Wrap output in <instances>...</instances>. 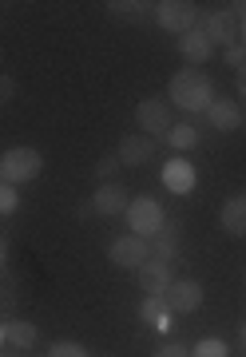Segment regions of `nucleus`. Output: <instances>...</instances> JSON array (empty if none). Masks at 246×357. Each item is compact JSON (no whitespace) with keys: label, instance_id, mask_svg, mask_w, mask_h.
Instances as JSON below:
<instances>
[{"label":"nucleus","instance_id":"obj_1","mask_svg":"<svg viewBox=\"0 0 246 357\" xmlns=\"http://www.w3.org/2000/svg\"><path fill=\"white\" fill-rule=\"evenodd\" d=\"M167 103L171 107H183L187 115H207V107L215 103V84H210L207 72L183 68L167 84Z\"/></svg>","mask_w":246,"mask_h":357},{"label":"nucleus","instance_id":"obj_2","mask_svg":"<svg viewBox=\"0 0 246 357\" xmlns=\"http://www.w3.org/2000/svg\"><path fill=\"white\" fill-rule=\"evenodd\" d=\"M40 171H44V155L36 147H8L0 155V183H8V187L32 183V178H40Z\"/></svg>","mask_w":246,"mask_h":357},{"label":"nucleus","instance_id":"obj_3","mask_svg":"<svg viewBox=\"0 0 246 357\" xmlns=\"http://www.w3.org/2000/svg\"><path fill=\"white\" fill-rule=\"evenodd\" d=\"M163 222H167V215H163V206H159L155 195H135L128 203V227L131 234H139V238H155L159 230H163Z\"/></svg>","mask_w":246,"mask_h":357},{"label":"nucleus","instance_id":"obj_4","mask_svg":"<svg viewBox=\"0 0 246 357\" xmlns=\"http://www.w3.org/2000/svg\"><path fill=\"white\" fill-rule=\"evenodd\" d=\"M199 20V8L191 0H159L155 4V24L163 32H175V36H187Z\"/></svg>","mask_w":246,"mask_h":357},{"label":"nucleus","instance_id":"obj_5","mask_svg":"<svg viewBox=\"0 0 246 357\" xmlns=\"http://www.w3.org/2000/svg\"><path fill=\"white\" fill-rule=\"evenodd\" d=\"M147 258H151V243L139 238V234H123V238H116L107 246V262L119 270H139Z\"/></svg>","mask_w":246,"mask_h":357},{"label":"nucleus","instance_id":"obj_6","mask_svg":"<svg viewBox=\"0 0 246 357\" xmlns=\"http://www.w3.org/2000/svg\"><path fill=\"white\" fill-rule=\"evenodd\" d=\"M163 306H167V314H194L203 306V282L175 278L167 286V294H163Z\"/></svg>","mask_w":246,"mask_h":357},{"label":"nucleus","instance_id":"obj_7","mask_svg":"<svg viewBox=\"0 0 246 357\" xmlns=\"http://www.w3.org/2000/svg\"><path fill=\"white\" fill-rule=\"evenodd\" d=\"M135 123H139L143 135H163V131H171V103L159 100V96L139 100V107H135Z\"/></svg>","mask_w":246,"mask_h":357},{"label":"nucleus","instance_id":"obj_8","mask_svg":"<svg viewBox=\"0 0 246 357\" xmlns=\"http://www.w3.org/2000/svg\"><path fill=\"white\" fill-rule=\"evenodd\" d=\"M135 282H139L143 298H163L167 294V286L175 278H171V262H159V258H147L139 270H135Z\"/></svg>","mask_w":246,"mask_h":357},{"label":"nucleus","instance_id":"obj_9","mask_svg":"<svg viewBox=\"0 0 246 357\" xmlns=\"http://www.w3.org/2000/svg\"><path fill=\"white\" fill-rule=\"evenodd\" d=\"M203 32H207L210 44H219V48H231V44H238V16H234L231 8L207 13V16H203Z\"/></svg>","mask_w":246,"mask_h":357},{"label":"nucleus","instance_id":"obj_10","mask_svg":"<svg viewBox=\"0 0 246 357\" xmlns=\"http://www.w3.org/2000/svg\"><path fill=\"white\" fill-rule=\"evenodd\" d=\"M128 203L131 195L123 183H100V191L91 195V211L104 218H116V215H128Z\"/></svg>","mask_w":246,"mask_h":357},{"label":"nucleus","instance_id":"obj_11","mask_svg":"<svg viewBox=\"0 0 246 357\" xmlns=\"http://www.w3.org/2000/svg\"><path fill=\"white\" fill-rule=\"evenodd\" d=\"M194 183H199V175H194L191 159L175 155V159H167V163H163V187H167L171 195H191Z\"/></svg>","mask_w":246,"mask_h":357},{"label":"nucleus","instance_id":"obj_12","mask_svg":"<svg viewBox=\"0 0 246 357\" xmlns=\"http://www.w3.org/2000/svg\"><path fill=\"white\" fill-rule=\"evenodd\" d=\"M116 155H119V163L123 167H147L151 159H155V139L151 135H123L119 139V147H116Z\"/></svg>","mask_w":246,"mask_h":357},{"label":"nucleus","instance_id":"obj_13","mask_svg":"<svg viewBox=\"0 0 246 357\" xmlns=\"http://www.w3.org/2000/svg\"><path fill=\"white\" fill-rule=\"evenodd\" d=\"M207 123L215 131H238L243 128V107L231 96H215V103L207 107Z\"/></svg>","mask_w":246,"mask_h":357},{"label":"nucleus","instance_id":"obj_14","mask_svg":"<svg viewBox=\"0 0 246 357\" xmlns=\"http://www.w3.org/2000/svg\"><path fill=\"white\" fill-rule=\"evenodd\" d=\"M179 56L191 68H199V64H207L210 56H215V44L207 40V32H203V28H191V32L179 40Z\"/></svg>","mask_w":246,"mask_h":357},{"label":"nucleus","instance_id":"obj_15","mask_svg":"<svg viewBox=\"0 0 246 357\" xmlns=\"http://www.w3.org/2000/svg\"><path fill=\"white\" fill-rule=\"evenodd\" d=\"M219 222H222V230H226L231 238H243V234H246V191L243 195H231V199L222 203Z\"/></svg>","mask_w":246,"mask_h":357},{"label":"nucleus","instance_id":"obj_16","mask_svg":"<svg viewBox=\"0 0 246 357\" xmlns=\"http://www.w3.org/2000/svg\"><path fill=\"white\" fill-rule=\"evenodd\" d=\"M151 258H159V262H175L179 258V227L175 222H163V230L151 238Z\"/></svg>","mask_w":246,"mask_h":357},{"label":"nucleus","instance_id":"obj_17","mask_svg":"<svg viewBox=\"0 0 246 357\" xmlns=\"http://www.w3.org/2000/svg\"><path fill=\"white\" fill-rule=\"evenodd\" d=\"M112 16H123V20H135V24H143V20H155V4H143V0H112V4H104Z\"/></svg>","mask_w":246,"mask_h":357},{"label":"nucleus","instance_id":"obj_18","mask_svg":"<svg viewBox=\"0 0 246 357\" xmlns=\"http://www.w3.org/2000/svg\"><path fill=\"white\" fill-rule=\"evenodd\" d=\"M4 337H8L16 349H32L36 337H40V330L32 326V321H24V318H8L4 321Z\"/></svg>","mask_w":246,"mask_h":357},{"label":"nucleus","instance_id":"obj_19","mask_svg":"<svg viewBox=\"0 0 246 357\" xmlns=\"http://www.w3.org/2000/svg\"><path fill=\"white\" fill-rule=\"evenodd\" d=\"M139 318L147 321L151 330H171V318H167V306H163V298H143Z\"/></svg>","mask_w":246,"mask_h":357},{"label":"nucleus","instance_id":"obj_20","mask_svg":"<svg viewBox=\"0 0 246 357\" xmlns=\"http://www.w3.org/2000/svg\"><path fill=\"white\" fill-rule=\"evenodd\" d=\"M167 143L175 147V151H191L194 143H199V128H194V123H171Z\"/></svg>","mask_w":246,"mask_h":357},{"label":"nucleus","instance_id":"obj_21","mask_svg":"<svg viewBox=\"0 0 246 357\" xmlns=\"http://www.w3.org/2000/svg\"><path fill=\"white\" fill-rule=\"evenodd\" d=\"M191 357H231V345L222 337H203V342L191 345Z\"/></svg>","mask_w":246,"mask_h":357},{"label":"nucleus","instance_id":"obj_22","mask_svg":"<svg viewBox=\"0 0 246 357\" xmlns=\"http://www.w3.org/2000/svg\"><path fill=\"white\" fill-rule=\"evenodd\" d=\"M119 155L112 151V155H100V163L91 167V171H95V178H100V183H116V171H119Z\"/></svg>","mask_w":246,"mask_h":357},{"label":"nucleus","instance_id":"obj_23","mask_svg":"<svg viewBox=\"0 0 246 357\" xmlns=\"http://www.w3.org/2000/svg\"><path fill=\"white\" fill-rule=\"evenodd\" d=\"M48 357H91V354L79 342H56L52 349H48Z\"/></svg>","mask_w":246,"mask_h":357},{"label":"nucleus","instance_id":"obj_24","mask_svg":"<svg viewBox=\"0 0 246 357\" xmlns=\"http://www.w3.org/2000/svg\"><path fill=\"white\" fill-rule=\"evenodd\" d=\"M16 310V294H13V282H4L0 286V321H8Z\"/></svg>","mask_w":246,"mask_h":357},{"label":"nucleus","instance_id":"obj_25","mask_svg":"<svg viewBox=\"0 0 246 357\" xmlns=\"http://www.w3.org/2000/svg\"><path fill=\"white\" fill-rule=\"evenodd\" d=\"M16 206H20V199H16V187L0 183V215H13Z\"/></svg>","mask_w":246,"mask_h":357},{"label":"nucleus","instance_id":"obj_26","mask_svg":"<svg viewBox=\"0 0 246 357\" xmlns=\"http://www.w3.org/2000/svg\"><path fill=\"white\" fill-rule=\"evenodd\" d=\"M222 60H226V64L238 72V68H246V48H243V44H231V48L222 52Z\"/></svg>","mask_w":246,"mask_h":357},{"label":"nucleus","instance_id":"obj_27","mask_svg":"<svg viewBox=\"0 0 246 357\" xmlns=\"http://www.w3.org/2000/svg\"><path fill=\"white\" fill-rule=\"evenodd\" d=\"M13 96H16L13 76H4V72H0V107H4V103H13Z\"/></svg>","mask_w":246,"mask_h":357},{"label":"nucleus","instance_id":"obj_28","mask_svg":"<svg viewBox=\"0 0 246 357\" xmlns=\"http://www.w3.org/2000/svg\"><path fill=\"white\" fill-rule=\"evenodd\" d=\"M155 357H191V349H187V345H179V342H167L163 349H155Z\"/></svg>","mask_w":246,"mask_h":357},{"label":"nucleus","instance_id":"obj_29","mask_svg":"<svg viewBox=\"0 0 246 357\" xmlns=\"http://www.w3.org/2000/svg\"><path fill=\"white\" fill-rule=\"evenodd\" d=\"M234 91H238V100L246 103V68H238V72H234Z\"/></svg>","mask_w":246,"mask_h":357},{"label":"nucleus","instance_id":"obj_30","mask_svg":"<svg viewBox=\"0 0 246 357\" xmlns=\"http://www.w3.org/2000/svg\"><path fill=\"white\" fill-rule=\"evenodd\" d=\"M238 44H243V48H246V13L238 16Z\"/></svg>","mask_w":246,"mask_h":357},{"label":"nucleus","instance_id":"obj_31","mask_svg":"<svg viewBox=\"0 0 246 357\" xmlns=\"http://www.w3.org/2000/svg\"><path fill=\"white\" fill-rule=\"evenodd\" d=\"M238 345H243V349H246V318L238 321Z\"/></svg>","mask_w":246,"mask_h":357},{"label":"nucleus","instance_id":"obj_32","mask_svg":"<svg viewBox=\"0 0 246 357\" xmlns=\"http://www.w3.org/2000/svg\"><path fill=\"white\" fill-rule=\"evenodd\" d=\"M4 262H8V246H4V238H0V270H4Z\"/></svg>","mask_w":246,"mask_h":357},{"label":"nucleus","instance_id":"obj_33","mask_svg":"<svg viewBox=\"0 0 246 357\" xmlns=\"http://www.w3.org/2000/svg\"><path fill=\"white\" fill-rule=\"evenodd\" d=\"M4 342H8V337H4V321H0V345H4Z\"/></svg>","mask_w":246,"mask_h":357},{"label":"nucleus","instance_id":"obj_34","mask_svg":"<svg viewBox=\"0 0 246 357\" xmlns=\"http://www.w3.org/2000/svg\"><path fill=\"white\" fill-rule=\"evenodd\" d=\"M243 123H246V112H243Z\"/></svg>","mask_w":246,"mask_h":357}]
</instances>
